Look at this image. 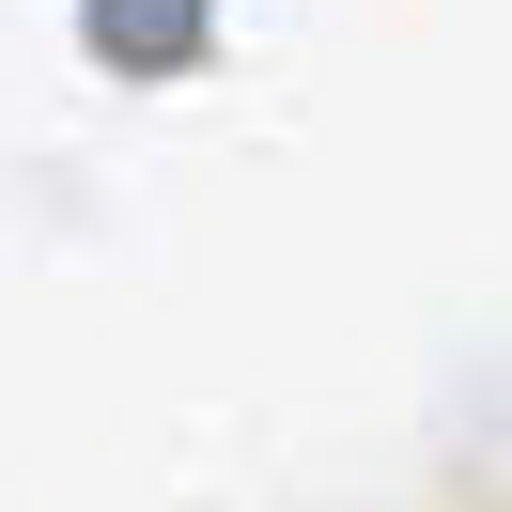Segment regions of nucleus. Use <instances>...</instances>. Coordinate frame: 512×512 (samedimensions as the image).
<instances>
[{
  "instance_id": "f257e3e1",
  "label": "nucleus",
  "mask_w": 512,
  "mask_h": 512,
  "mask_svg": "<svg viewBox=\"0 0 512 512\" xmlns=\"http://www.w3.org/2000/svg\"><path fill=\"white\" fill-rule=\"evenodd\" d=\"M109 47H156L171 63V47H187V0H109Z\"/></svg>"
}]
</instances>
